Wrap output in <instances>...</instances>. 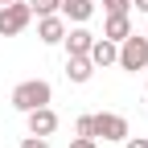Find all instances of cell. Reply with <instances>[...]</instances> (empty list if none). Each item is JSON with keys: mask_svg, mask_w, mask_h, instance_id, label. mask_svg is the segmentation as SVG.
Wrapping results in <instances>:
<instances>
[{"mask_svg": "<svg viewBox=\"0 0 148 148\" xmlns=\"http://www.w3.org/2000/svg\"><path fill=\"white\" fill-rule=\"evenodd\" d=\"M29 16H33V8L25 4V0H4V4H0V33H4V37L21 33L29 25Z\"/></svg>", "mask_w": 148, "mask_h": 148, "instance_id": "obj_3", "label": "cell"}, {"mask_svg": "<svg viewBox=\"0 0 148 148\" xmlns=\"http://www.w3.org/2000/svg\"><path fill=\"white\" fill-rule=\"evenodd\" d=\"M21 148H49L41 136H29V140H21Z\"/></svg>", "mask_w": 148, "mask_h": 148, "instance_id": "obj_16", "label": "cell"}, {"mask_svg": "<svg viewBox=\"0 0 148 148\" xmlns=\"http://www.w3.org/2000/svg\"><path fill=\"white\" fill-rule=\"evenodd\" d=\"M123 148H148V140H144V136H136V140H127Z\"/></svg>", "mask_w": 148, "mask_h": 148, "instance_id": "obj_17", "label": "cell"}, {"mask_svg": "<svg viewBox=\"0 0 148 148\" xmlns=\"http://www.w3.org/2000/svg\"><path fill=\"white\" fill-rule=\"evenodd\" d=\"M95 136H103V140H127V119L115 115V111H99L95 115Z\"/></svg>", "mask_w": 148, "mask_h": 148, "instance_id": "obj_4", "label": "cell"}, {"mask_svg": "<svg viewBox=\"0 0 148 148\" xmlns=\"http://www.w3.org/2000/svg\"><path fill=\"white\" fill-rule=\"evenodd\" d=\"M66 74H70V82H90V74H95V62L86 58H66Z\"/></svg>", "mask_w": 148, "mask_h": 148, "instance_id": "obj_11", "label": "cell"}, {"mask_svg": "<svg viewBox=\"0 0 148 148\" xmlns=\"http://www.w3.org/2000/svg\"><path fill=\"white\" fill-rule=\"evenodd\" d=\"M70 148H95V136H78V140H70Z\"/></svg>", "mask_w": 148, "mask_h": 148, "instance_id": "obj_15", "label": "cell"}, {"mask_svg": "<svg viewBox=\"0 0 148 148\" xmlns=\"http://www.w3.org/2000/svg\"><path fill=\"white\" fill-rule=\"evenodd\" d=\"M25 115H29V132H33V136H49L53 127H58V115L49 111V103H45V107H33V111H25Z\"/></svg>", "mask_w": 148, "mask_h": 148, "instance_id": "obj_5", "label": "cell"}, {"mask_svg": "<svg viewBox=\"0 0 148 148\" xmlns=\"http://www.w3.org/2000/svg\"><path fill=\"white\" fill-rule=\"evenodd\" d=\"M132 4H136V8H140V12H148V0H132Z\"/></svg>", "mask_w": 148, "mask_h": 148, "instance_id": "obj_18", "label": "cell"}, {"mask_svg": "<svg viewBox=\"0 0 148 148\" xmlns=\"http://www.w3.org/2000/svg\"><path fill=\"white\" fill-rule=\"evenodd\" d=\"M37 37H41V41H62V37H66V21H62V16L58 12H49V16H41V25H37Z\"/></svg>", "mask_w": 148, "mask_h": 148, "instance_id": "obj_7", "label": "cell"}, {"mask_svg": "<svg viewBox=\"0 0 148 148\" xmlns=\"http://www.w3.org/2000/svg\"><path fill=\"white\" fill-rule=\"evenodd\" d=\"M62 41H66V53H70V58H82V53H90V41H95V33H86V29H70Z\"/></svg>", "mask_w": 148, "mask_h": 148, "instance_id": "obj_6", "label": "cell"}, {"mask_svg": "<svg viewBox=\"0 0 148 148\" xmlns=\"http://www.w3.org/2000/svg\"><path fill=\"white\" fill-rule=\"evenodd\" d=\"M144 37H148V33H144Z\"/></svg>", "mask_w": 148, "mask_h": 148, "instance_id": "obj_21", "label": "cell"}, {"mask_svg": "<svg viewBox=\"0 0 148 148\" xmlns=\"http://www.w3.org/2000/svg\"><path fill=\"white\" fill-rule=\"evenodd\" d=\"M103 8H107V12H127L132 0H103Z\"/></svg>", "mask_w": 148, "mask_h": 148, "instance_id": "obj_14", "label": "cell"}, {"mask_svg": "<svg viewBox=\"0 0 148 148\" xmlns=\"http://www.w3.org/2000/svg\"><path fill=\"white\" fill-rule=\"evenodd\" d=\"M74 132L78 136H95V115H78L74 119Z\"/></svg>", "mask_w": 148, "mask_h": 148, "instance_id": "obj_13", "label": "cell"}, {"mask_svg": "<svg viewBox=\"0 0 148 148\" xmlns=\"http://www.w3.org/2000/svg\"><path fill=\"white\" fill-rule=\"evenodd\" d=\"M127 33H132L127 12H107V25H103V37H107V41H123Z\"/></svg>", "mask_w": 148, "mask_h": 148, "instance_id": "obj_8", "label": "cell"}, {"mask_svg": "<svg viewBox=\"0 0 148 148\" xmlns=\"http://www.w3.org/2000/svg\"><path fill=\"white\" fill-rule=\"evenodd\" d=\"M29 8L37 16H49V12H58V0H29Z\"/></svg>", "mask_w": 148, "mask_h": 148, "instance_id": "obj_12", "label": "cell"}, {"mask_svg": "<svg viewBox=\"0 0 148 148\" xmlns=\"http://www.w3.org/2000/svg\"><path fill=\"white\" fill-rule=\"evenodd\" d=\"M115 62L123 70H144L148 66V37L144 33H127L119 41V49H115Z\"/></svg>", "mask_w": 148, "mask_h": 148, "instance_id": "obj_1", "label": "cell"}, {"mask_svg": "<svg viewBox=\"0 0 148 148\" xmlns=\"http://www.w3.org/2000/svg\"><path fill=\"white\" fill-rule=\"evenodd\" d=\"M45 103H49V82H41V78H29V82L12 86V107L16 111H33V107H45Z\"/></svg>", "mask_w": 148, "mask_h": 148, "instance_id": "obj_2", "label": "cell"}, {"mask_svg": "<svg viewBox=\"0 0 148 148\" xmlns=\"http://www.w3.org/2000/svg\"><path fill=\"white\" fill-rule=\"evenodd\" d=\"M86 58L95 62V66H111V62H115V41H107V37H95Z\"/></svg>", "mask_w": 148, "mask_h": 148, "instance_id": "obj_9", "label": "cell"}, {"mask_svg": "<svg viewBox=\"0 0 148 148\" xmlns=\"http://www.w3.org/2000/svg\"><path fill=\"white\" fill-rule=\"evenodd\" d=\"M58 8H62V16H66V21H86V16L90 12H95V4H90V0H58Z\"/></svg>", "mask_w": 148, "mask_h": 148, "instance_id": "obj_10", "label": "cell"}, {"mask_svg": "<svg viewBox=\"0 0 148 148\" xmlns=\"http://www.w3.org/2000/svg\"><path fill=\"white\" fill-rule=\"evenodd\" d=\"M144 90H148V82H144Z\"/></svg>", "mask_w": 148, "mask_h": 148, "instance_id": "obj_19", "label": "cell"}, {"mask_svg": "<svg viewBox=\"0 0 148 148\" xmlns=\"http://www.w3.org/2000/svg\"><path fill=\"white\" fill-rule=\"evenodd\" d=\"M0 4H4V0H0Z\"/></svg>", "mask_w": 148, "mask_h": 148, "instance_id": "obj_20", "label": "cell"}]
</instances>
